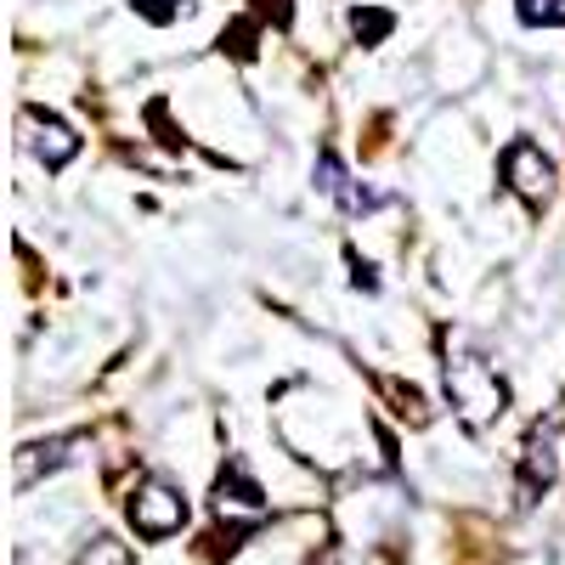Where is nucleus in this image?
<instances>
[{"label": "nucleus", "mask_w": 565, "mask_h": 565, "mask_svg": "<svg viewBox=\"0 0 565 565\" xmlns=\"http://www.w3.org/2000/svg\"><path fill=\"white\" fill-rule=\"evenodd\" d=\"M447 396H452V407H458V418L469 424V430H481V424H492L509 407V385L498 380V367H487L481 356L447 362Z\"/></svg>", "instance_id": "nucleus-1"}, {"label": "nucleus", "mask_w": 565, "mask_h": 565, "mask_svg": "<svg viewBox=\"0 0 565 565\" xmlns=\"http://www.w3.org/2000/svg\"><path fill=\"white\" fill-rule=\"evenodd\" d=\"M215 503H221V514H226V509H260V487L244 476V469H232V481L221 476V498H215Z\"/></svg>", "instance_id": "nucleus-5"}, {"label": "nucleus", "mask_w": 565, "mask_h": 565, "mask_svg": "<svg viewBox=\"0 0 565 565\" xmlns=\"http://www.w3.org/2000/svg\"><path fill=\"white\" fill-rule=\"evenodd\" d=\"M130 526H136L141 537H153V543L175 537V532L186 526V498H181L175 487H164V481H148V487L130 498Z\"/></svg>", "instance_id": "nucleus-2"}, {"label": "nucleus", "mask_w": 565, "mask_h": 565, "mask_svg": "<svg viewBox=\"0 0 565 565\" xmlns=\"http://www.w3.org/2000/svg\"><path fill=\"white\" fill-rule=\"evenodd\" d=\"M526 29H565V0H514Z\"/></svg>", "instance_id": "nucleus-6"}, {"label": "nucleus", "mask_w": 565, "mask_h": 565, "mask_svg": "<svg viewBox=\"0 0 565 565\" xmlns=\"http://www.w3.org/2000/svg\"><path fill=\"white\" fill-rule=\"evenodd\" d=\"M351 29L362 40H385L391 34V12H351Z\"/></svg>", "instance_id": "nucleus-10"}, {"label": "nucleus", "mask_w": 565, "mask_h": 565, "mask_svg": "<svg viewBox=\"0 0 565 565\" xmlns=\"http://www.w3.org/2000/svg\"><path fill=\"white\" fill-rule=\"evenodd\" d=\"M23 130H29L23 141H29V148L40 153V164H45V170H63V164L79 153V136H74L63 119L40 114V108H29V114H23Z\"/></svg>", "instance_id": "nucleus-4"}, {"label": "nucleus", "mask_w": 565, "mask_h": 565, "mask_svg": "<svg viewBox=\"0 0 565 565\" xmlns=\"http://www.w3.org/2000/svg\"><path fill=\"white\" fill-rule=\"evenodd\" d=\"M79 565H130V554H125V543H114V537H97L85 554H79Z\"/></svg>", "instance_id": "nucleus-9"}, {"label": "nucleus", "mask_w": 565, "mask_h": 565, "mask_svg": "<svg viewBox=\"0 0 565 565\" xmlns=\"http://www.w3.org/2000/svg\"><path fill=\"white\" fill-rule=\"evenodd\" d=\"M548 481H554V447L537 436L526 447V498H537V487H548Z\"/></svg>", "instance_id": "nucleus-7"}, {"label": "nucleus", "mask_w": 565, "mask_h": 565, "mask_svg": "<svg viewBox=\"0 0 565 565\" xmlns=\"http://www.w3.org/2000/svg\"><path fill=\"white\" fill-rule=\"evenodd\" d=\"M130 7L141 12V18H148V23H175V18H186V12H193V0H130Z\"/></svg>", "instance_id": "nucleus-8"}, {"label": "nucleus", "mask_w": 565, "mask_h": 565, "mask_svg": "<svg viewBox=\"0 0 565 565\" xmlns=\"http://www.w3.org/2000/svg\"><path fill=\"white\" fill-rule=\"evenodd\" d=\"M503 181L521 193L526 204H543L548 193H554V164H548V153L537 148V141H509L503 148Z\"/></svg>", "instance_id": "nucleus-3"}]
</instances>
